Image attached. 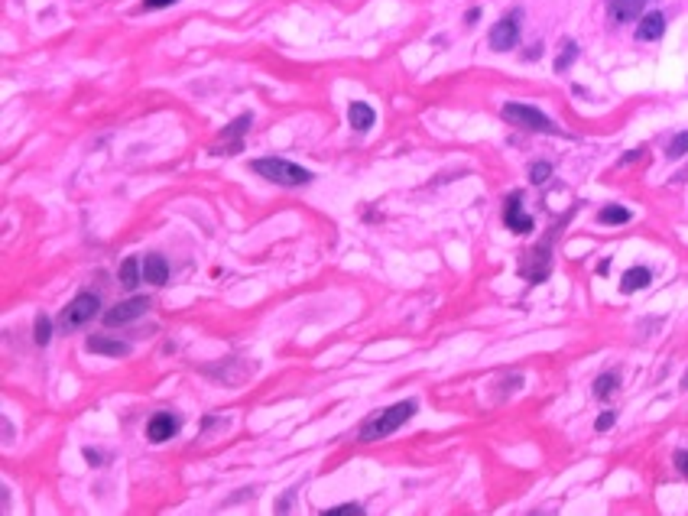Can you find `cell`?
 Instances as JSON below:
<instances>
[{
	"mask_svg": "<svg viewBox=\"0 0 688 516\" xmlns=\"http://www.w3.org/2000/svg\"><path fill=\"white\" fill-rule=\"evenodd\" d=\"M416 410H419V403H416V400L393 403V406H386V410L374 412V416L367 419L364 426H360L358 438H360V442H377V438L393 435L396 428H402L412 416H416Z\"/></svg>",
	"mask_w": 688,
	"mask_h": 516,
	"instance_id": "cell-1",
	"label": "cell"
},
{
	"mask_svg": "<svg viewBox=\"0 0 688 516\" xmlns=\"http://www.w3.org/2000/svg\"><path fill=\"white\" fill-rule=\"evenodd\" d=\"M251 169L257 176H263L267 182L273 186H283V188H302L312 182V172L302 169V166H295L289 160H279V156H260V160H251Z\"/></svg>",
	"mask_w": 688,
	"mask_h": 516,
	"instance_id": "cell-2",
	"label": "cell"
},
{
	"mask_svg": "<svg viewBox=\"0 0 688 516\" xmlns=\"http://www.w3.org/2000/svg\"><path fill=\"white\" fill-rule=\"evenodd\" d=\"M101 312V299L94 293H78L72 299V302L62 309V315H59V328L62 331H75L81 328V325H88L94 315Z\"/></svg>",
	"mask_w": 688,
	"mask_h": 516,
	"instance_id": "cell-3",
	"label": "cell"
},
{
	"mask_svg": "<svg viewBox=\"0 0 688 516\" xmlns=\"http://www.w3.org/2000/svg\"><path fill=\"white\" fill-rule=\"evenodd\" d=\"M503 120H510L513 127H523V130H539V134H555V124L549 117L533 104H519V101H510L503 104Z\"/></svg>",
	"mask_w": 688,
	"mask_h": 516,
	"instance_id": "cell-4",
	"label": "cell"
},
{
	"mask_svg": "<svg viewBox=\"0 0 688 516\" xmlns=\"http://www.w3.org/2000/svg\"><path fill=\"white\" fill-rule=\"evenodd\" d=\"M519 20H523V10H513V13L493 23V29L487 33V43H491L493 53H510L519 43Z\"/></svg>",
	"mask_w": 688,
	"mask_h": 516,
	"instance_id": "cell-5",
	"label": "cell"
},
{
	"mask_svg": "<svg viewBox=\"0 0 688 516\" xmlns=\"http://www.w3.org/2000/svg\"><path fill=\"white\" fill-rule=\"evenodd\" d=\"M146 312H150V299H146V295H134V299H127V302L108 309V315H104V325H108V328H117V325H130V321L140 319V315H146Z\"/></svg>",
	"mask_w": 688,
	"mask_h": 516,
	"instance_id": "cell-6",
	"label": "cell"
},
{
	"mask_svg": "<svg viewBox=\"0 0 688 516\" xmlns=\"http://www.w3.org/2000/svg\"><path fill=\"white\" fill-rule=\"evenodd\" d=\"M179 428H182V419L176 416V412H156V416L146 422V438H150V442H169Z\"/></svg>",
	"mask_w": 688,
	"mask_h": 516,
	"instance_id": "cell-7",
	"label": "cell"
},
{
	"mask_svg": "<svg viewBox=\"0 0 688 516\" xmlns=\"http://www.w3.org/2000/svg\"><path fill=\"white\" fill-rule=\"evenodd\" d=\"M503 221H507L510 231H517V234L533 231V218L523 211V195H519V192H513V195L507 198V205H503Z\"/></svg>",
	"mask_w": 688,
	"mask_h": 516,
	"instance_id": "cell-8",
	"label": "cell"
},
{
	"mask_svg": "<svg viewBox=\"0 0 688 516\" xmlns=\"http://www.w3.org/2000/svg\"><path fill=\"white\" fill-rule=\"evenodd\" d=\"M650 4L652 0H610L608 10H610V20H614V23H630V20L640 17Z\"/></svg>",
	"mask_w": 688,
	"mask_h": 516,
	"instance_id": "cell-9",
	"label": "cell"
},
{
	"mask_svg": "<svg viewBox=\"0 0 688 516\" xmlns=\"http://www.w3.org/2000/svg\"><path fill=\"white\" fill-rule=\"evenodd\" d=\"M251 124H253V117H251V114H241L237 120H234V124H227V127L221 130V140H231V143H227V146H215L211 153H237V150H241V137H244V130H247Z\"/></svg>",
	"mask_w": 688,
	"mask_h": 516,
	"instance_id": "cell-10",
	"label": "cell"
},
{
	"mask_svg": "<svg viewBox=\"0 0 688 516\" xmlns=\"http://www.w3.org/2000/svg\"><path fill=\"white\" fill-rule=\"evenodd\" d=\"M143 279L150 286H166V279H169V263H166V257H162V253H146V260H143Z\"/></svg>",
	"mask_w": 688,
	"mask_h": 516,
	"instance_id": "cell-11",
	"label": "cell"
},
{
	"mask_svg": "<svg viewBox=\"0 0 688 516\" xmlns=\"http://www.w3.org/2000/svg\"><path fill=\"white\" fill-rule=\"evenodd\" d=\"M662 29H666V13H659V10H652V13H646L643 20H640V29H636V39H643V43H656L662 36Z\"/></svg>",
	"mask_w": 688,
	"mask_h": 516,
	"instance_id": "cell-12",
	"label": "cell"
},
{
	"mask_svg": "<svg viewBox=\"0 0 688 516\" xmlns=\"http://www.w3.org/2000/svg\"><path fill=\"white\" fill-rule=\"evenodd\" d=\"M348 120H351V127H354L358 134H367V130L374 127L377 114H374V107L364 104V101H351V107H348Z\"/></svg>",
	"mask_w": 688,
	"mask_h": 516,
	"instance_id": "cell-13",
	"label": "cell"
},
{
	"mask_svg": "<svg viewBox=\"0 0 688 516\" xmlns=\"http://www.w3.org/2000/svg\"><path fill=\"white\" fill-rule=\"evenodd\" d=\"M91 351V354H108V357H127L130 354V347L120 344V341L114 338H88V344H85Z\"/></svg>",
	"mask_w": 688,
	"mask_h": 516,
	"instance_id": "cell-14",
	"label": "cell"
},
{
	"mask_svg": "<svg viewBox=\"0 0 688 516\" xmlns=\"http://www.w3.org/2000/svg\"><path fill=\"white\" fill-rule=\"evenodd\" d=\"M650 279H652V273L646 267H630L624 273V279H620V289H624V293H636V289H646Z\"/></svg>",
	"mask_w": 688,
	"mask_h": 516,
	"instance_id": "cell-15",
	"label": "cell"
},
{
	"mask_svg": "<svg viewBox=\"0 0 688 516\" xmlns=\"http://www.w3.org/2000/svg\"><path fill=\"white\" fill-rule=\"evenodd\" d=\"M140 276H143V260L140 257H127L124 263H120V283H124L127 289H136Z\"/></svg>",
	"mask_w": 688,
	"mask_h": 516,
	"instance_id": "cell-16",
	"label": "cell"
},
{
	"mask_svg": "<svg viewBox=\"0 0 688 516\" xmlns=\"http://www.w3.org/2000/svg\"><path fill=\"white\" fill-rule=\"evenodd\" d=\"M630 218H633V214H630V208H624V205H608V208H601V214H598L601 224H626Z\"/></svg>",
	"mask_w": 688,
	"mask_h": 516,
	"instance_id": "cell-17",
	"label": "cell"
},
{
	"mask_svg": "<svg viewBox=\"0 0 688 516\" xmlns=\"http://www.w3.org/2000/svg\"><path fill=\"white\" fill-rule=\"evenodd\" d=\"M617 386H620V377L610 374V370H608V374H601L598 380H594V396H598V400H608V396L617 390Z\"/></svg>",
	"mask_w": 688,
	"mask_h": 516,
	"instance_id": "cell-18",
	"label": "cell"
},
{
	"mask_svg": "<svg viewBox=\"0 0 688 516\" xmlns=\"http://www.w3.org/2000/svg\"><path fill=\"white\" fill-rule=\"evenodd\" d=\"M49 338H52V321H49V315H39L36 325H33V341H36L39 347H45Z\"/></svg>",
	"mask_w": 688,
	"mask_h": 516,
	"instance_id": "cell-19",
	"label": "cell"
},
{
	"mask_svg": "<svg viewBox=\"0 0 688 516\" xmlns=\"http://www.w3.org/2000/svg\"><path fill=\"white\" fill-rule=\"evenodd\" d=\"M685 153H688V130H682V134L666 146V156H669V160H679V156H685Z\"/></svg>",
	"mask_w": 688,
	"mask_h": 516,
	"instance_id": "cell-20",
	"label": "cell"
},
{
	"mask_svg": "<svg viewBox=\"0 0 688 516\" xmlns=\"http://www.w3.org/2000/svg\"><path fill=\"white\" fill-rule=\"evenodd\" d=\"M575 55H578V46L568 39V43H565V53H559V59H555V71H565V69H568V65L575 62Z\"/></svg>",
	"mask_w": 688,
	"mask_h": 516,
	"instance_id": "cell-21",
	"label": "cell"
},
{
	"mask_svg": "<svg viewBox=\"0 0 688 516\" xmlns=\"http://www.w3.org/2000/svg\"><path fill=\"white\" fill-rule=\"evenodd\" d=\"M549 176H552V166H549V162H536V166L529 169V182H533V186H539V182H545V179H549Z\"/></svg>",
	"mask_w": 688,
	"mask_h": 516,
	"instance_id": "cell-22",
	"label": "cell"
},
{
	"mask_svg": "<svg viewBox=\"0 0 688 516\" xmlns=\"http://www.w3.org/2000/svg\"><path fill=\"white\" fill-rule=\"evenodd\" d=\"M358 513H364V507H360V503H344V507L325 510V516H358Z\"/></svg>",
	"mask_w": 688,
	"mask_h": 516,
	"instance_id": "cell-23",
	"label": "cell"
},
{
	"mask_svg": "<svg viewBox=\"0 0 688 516\" xmlns=\"http://www.w3.org/2000/svg\"><path fill=\"white\" fill-rule=\"evenodd\" d=\"M614 422H617V412H601L594 426H598V432H608V428H614Z\"/></svg>",
	"mask_w": 688,
	"mask_h": 516,
	"instance_id": "cell-24",
	"label": "cell"
},
{
	"mask_svg": "<svg viewBox=\"0 0 688 516\" xmlns=\"http://www.w3.org/2000/svg\"><path fill=\"white\" fill-rule=\"evenodd\" d=\"M675 468L688 477V452H675Z\"/></svg>",
	"mask_w": 688,
	"mask_h": 516,
	"instance_id": "cell-25",
	"label": "cell"
},
{
	"mask_svg": "<svg viewBox=\"0 0 688 516\" xmlns=\"http://www.w3.org/2000/svg\"><path fill=\"white\" fill-rule=\"evenodd\" d=\"M169 4H176V0H143V7H146V10H166Z\"/></svg>",
	"mask_w": 688,
	"mask_h": 516,
	"instance_id": "cell-26",
	"label": "cell"
},
{
	"mask_svg": "<svg viewBox=\"0 0 688 516\" xmlns=\"http://www.w3.org/2000/svg\"><path fill=\"white\" fill-rule=\"evenodd\" d=\"M477 17H481V7H471L465 13V23H477Z\"/></svg>",
	"mask_w": 688,
	"mask_h": 516,
	"instance_id": "cell-27",
	"label": "cell"
},
{
	"mask_svg": "<svg viewBox=\"0 0 688 516\" xmlns=\"http://www.w3.org/2000/svg\"><path fill=\"white\" fill-rule=\"evenodd\" d=\"M85 461H88V464H101V454H94L91 448H85Z\"/></svg>",
	"mask_w": 688,
	"mask_h": 516,
	"instance_id": "cell-28",
	"label": "cell"
},
{
	"mask_svg": "<svg viewBox=\"0 0 688 516\" xmlns=\"http://www.w3.org/2000/svg\"><path fill=\"white\" fill-rule=\"evenodd\" d=\"M640 156H643V150H630V153H626V156H624V162H636V160H640Z\"/></svg>",
	"mask_w": 688,
	"mask_h": 516,
	"instance_id": "cell-29",
	"label": "cell"
},
{
	"mask_svg": "<svg viewBox=\"0 0 688 516\" xmlns=\"http://www.w3.org/2000/svg\"><path fill=\"white\" fill-rule=\"evenodd\" d=\"M682 386H685V390H688V374H685V377H682Z\"/></svg>",
	"mask_w": 688,
	"mask_h": 516,
	"instance_id": "cell-30",
	"label": "cell"
}]
</instances>
